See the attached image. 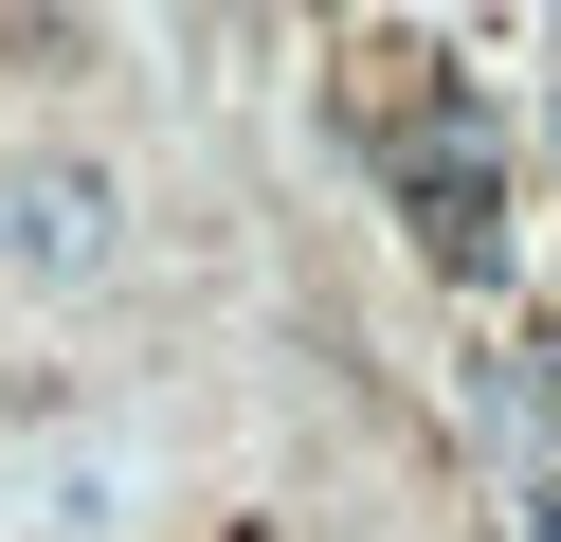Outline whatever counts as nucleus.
Here are the masks:
<instances>
[{
  "mask_svg": "<svg viewBox=\"0 0 561 542\" xmlns=\"http://www.w3.org/2000/svg\"><path fill=\"white\" fill-rule=\"evenodd\" d=\"M110 235H127V181L73 163V145H37V163L0 181V253L19 272H110Z\"/></svg>",
  "mask_w": 561,
  "mask_h": 542,
  "instance_id": "1",
  "label": "nucleus"
},
{
  "mask_svg": "<svg viewBox=\"0 0 561 542\" xmlns=\"http://www.w3.org/2000/svg\"><path fill=\"white\" fill-rule=\"evenodd\" d=\"M416 253H435V272H489V163H471V145L416 163Z\"/></svg>",
  "mask_w": 561,
  "mask_h": 542,
  "instance_id": "2",
  "label": "nucleus"
}]
</instances>
